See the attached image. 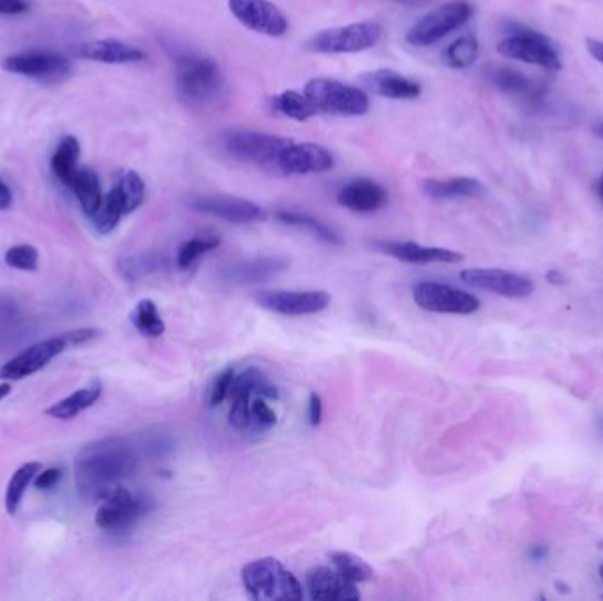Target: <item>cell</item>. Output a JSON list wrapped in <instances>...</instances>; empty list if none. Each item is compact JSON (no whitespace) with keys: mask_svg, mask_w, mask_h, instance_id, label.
Returning a JSON list of instances; mask_svg holds the SVG:
<instances>
[{"mask_svg":"<svg viewBox=\"0 0 603 601\" xmlns=\"http://www.w3.org/2000/svg\"><path fill=\"white\" fill-rule=\"evenodd\" d=\"M140 457L126 438L99 439L82 448L75 461V480L83 498L105 499L120 483L131 478Z\"/></svg>","mask_w":603,"mask_h":601,"instance_id":"cell-1","label":"cell"},{"mask_svg":"<svg viewBox=\"0 0 603 601\" xmlns=\"http://www.w3.org/2000/svg\"><path fill=\"white\" fill-rule=\"evenodd\" d=\"M279 390L256 367L235 374L231 385L228 422L235 431L247 434H265L274 429L277 415L267 401H277Z\"/></svg>","mask_w":603,"mask_h":601,"instance_id":"cell-2","label":"cell"},{"mask_svg":"<svg viewBox=\"0 0 603 601\" xmlns=\"http://www.w3.org/2000/svg\"><path fill=\"white\" fill-rule=\"evenodd\" d=\"M175 87L180 101L200 112L216 110L228 96V83L216 60L194 53L177 57Z\"/></svg>","mask_w":603,"mask_h":601,"instance_id":"cell-3","label":"cell"},{"mask_svg":"<svg viewBox=\"0 0 603 601\" xmlns=\"http://www.w3.org/2000/svg\"><path fill=\"white\" fill-rule=\"evenodd\" d=\"M242 584L247 594L258 601L304 600V589L297 577L274 557H261L246 564Z\"/></svg>","mask_w":603,"mask_h":601,"instance_id":"cell-4","label":"cell"},{"mask_svg":"<svg viewBox=\"0 0 603 601\" xmlns=\"http://www.w3.org/2000/svg\"><path fill=\"white\" fill-rule=\"evenodd\" d=\"M304 94L318 113L357 117L365 115L371 108V101L364 90L330 78L309 80Z\"/></svg>","mask_w":603,"mask_h":601,"instance_id":"cell-5","label":"cell"},{"mask_svg":"<svg viewBox=\"0 0 603 601\" xmlns=\"http://www.w3.org/2000/svg\"><path fill=\"white\" fill-rule=\"evenodd\" d=\"M383 29L380 23L358 22L332 27L314 34L307 48L316 53H358L378 45Z\"/></svg>","mask_w":603,"mask_h":601,"instance_id":"cell-6","label":"cell"},{"mask_svg":"<svg viewBox=\"0 0 603 601\" xmlns=\"http://www.w3.org/2000/svg\"><path fill=\"white\" fill-rule=\"evenodd\" d=\"M473 13L475 9L466 0L448 2L424 16L417 25H413L406 39L413 46L434 45L440 39L447 38L454 30L466 25Z\"/></svg>","mask_w":603,"mask_h":601,"instance_id":"cell-7","label":"cell"},{"mask_svg":"<svg viewBox=\"0 0 603 601\" xmlns=\"http://www.w3.org/2000/svg\"><path fill=\"white\" fill-rule=\"evenodd\" d=\"M290 140L276 134L258 133V131H230L223 136V147L228 156L242 163L270 166L276 164L281 152Z\"/></svg>","mask_w":603,"mask_h":601,"instance_id":"cell-8","label":"cell"},{"mask_svg":"<svg viewBox=\"0 0 603 601\" xmlns=\"http://www.w3.org/2000/svg\"><path fill=\"white\" fill-rule=\"evenodd\" d=\"M499 55L519 60L531 66L544 67L549 71L561 69V59L551 41L531 29H515L510 36L498 43Z\"/></svg>","mask_w":603,"mask_h":601,"instance_id":"cell-9","label":"cell"},{"mask_svg":"<svg viewBox=\"0 0 603 601\" xmlns=\"http://www.w3.org/2000/svg\"><path fill=\"white\" fill-rule=\"evenodd\" d=\"M99 505L96 512V526L108 533H126L147 512V501L131 494L119 485L113 489Z\"/></svg>","mask_w":603,"mask_h":601,"instance_id":"cell-10","label":"cell"},{"mask_svg":"<svg viewBox=\"0 0 603 601\" xmlns=\"http://www.w3.org/2000/svg\"><path fill=\"white\" fill-rule=\"evenodd\" d=\"M413 300L424 311L438 314H473L480 309V300L468 291L441 282H418Z\"/></svg>","mask_w":603,"mask_h":601,"instance_id":"cell-11","label":"cell"},{"mask_svg":"<svg viewBox=\"0 0 603 601\" xmlns=\"http://www.w3.org/2000/svg\"><path fill=\"white\" fill-rule=\"evenodd\" d=\"M2 69L38 82L57 83L71 75L73 66L59 53L25 52L6 57L2 60Z\"/></svg>","mask_w":603,"mask_h":601,"instance_id":"cell-12","label":"cell"},{"mask_svg":"<svg viewBox=\"0 0 603 601\" xmlns=\"http://www.w3.org/2000/svg\"><path fill=\"white\" fill-rule=\"evenodd\" d=\"M231 15L253 32L281 38L288 32V20L283 11L270 0H228Z\"/></svg>","mask_w":603,"mask_h":601,"instance_id":"cell-13","label":"cell"},{"mask_svg":"<svg viewBox=\"0 0 603 601\" xmlns=\"http://www.w3.org/2000/svg\"><path fill=\"white\" fill-rule=\"evenodd\" d=\"M67 348L69 344L64 335L48 337L45 341L36 342L0 367V381H20L29 378L32 374L45 369L53 358L59 357Z\"/></svg>","mask_w":603,"mask_h":601,"instance_id":"cell-14","label":"cell"},{"mask_svg":"<svg viewBox=\"0 0 603 601\" xmlns=\"http://www.w3.org/2000/svg\"><path fill=\"white\" fill-rule=\"evenodd\" d=\"M189 208L200 214L219 217L228 223L251 224L267 219V210L254 201L231 196H191L187 200Z\"/></svg>","mask_w":603,"mask_h":601,"instance_id":"cell-15","label":"cell"},{"mask_svg":"<svg viewBox=\"0 0 603 601\" xmlns=\"http://www.w3.org/2000/svg\"><path fill=\"white\" fill-rule=\"evenodd\" d=\"M461 281L477 290L496 293L501 297L526 298L535 291L528 277L499 268H468L462 270Z\"/></svg>","mask_w":603,"mask_h":601,"instance_id":"cell-16","label":"cell"},{"mask_svg":"<svg viewBox=\"0 0 603 601\" xmlns=\"http://www.w3.org/2000/svg\"><path fill=\"white\" fill-rule=\"evenodd\" d=\"M256 302L263 309L284 316H307L325 311L332 298L325 291H261Z\"/></svg>","mask_w":603,"mask_h":601,"instance_id":"cell-17","label":"cell"},{"mask_svg":"<svg viewBox=\"0 0 603 601\" xmlns=\"http://www.w3.org/2000/svg\"><path fill=\"white\" fill-rule=\"evenodd\" d=\"M277 168L286 175H313L334 168V157L316 143H288L277 159Z\"/></svg>","mask_w":603,"mask_h":601,"instance_id":"cell-18","label":"cell"},{"mask_svg":"<svg viewBox=\"0 0 603 601\" xmlns=\"http://www.w3.org/2000/svg\"><path fill=\"white\" fill-rule=\"evenodd\" d=\"M307 589L316 601H357L360 591L357 584L344 579L335 568L314 566L306 575Z\"/></svg>","mask_w":603,"mask_h":601,"instance_id":"cell-19","label":"cell"},{"mask_svg":"<svg viewBox=\"0 0 603 601\" xmlns=\"http://www.w3.org/2000/svg\"><path fill=\"white\" fill-rule=\"evenodd\" d=\"M376 247L381 253L392 256L395 260L411 263V265H429V263H461L464 256L445 247H429L417 242H378Z\"/></svg>","mask_w":603,"mask_h":601,"instance_id":"cell-20","label":"cell"},{"mask_svg":"<svg viewBox=\"0 0 603 601\" xmlns=\"http://www.w3.org/2000/svg\"><path fill=\"white\" fill-rule=\"evenodd\" d=\"M337 201L358 214H373L387 207L388 193L385 187L369 179L353 180L339 191Z\"/></svg>","mask_w":603,"mask_h":601,"instance_id":"cell-21","label":"cell"},{"mask_svg":"<svg viewBox=\"0 0 603 601\" xmlns=\"http://www.w3.org/2000/svg\"><path fill=\"white\" fill-rule=\"evenodd\" d=\"M80 57L101 64H136L147 59V53L119 39H97L80 46Z\"/></svg>","mask_w":603,"mask_h":601,"instance_id":"cell-22","label":"cell"},{"mask_svg":"<svg viewBox=\"0 0 603 601\" xmlns=\"http://www.w3.org/2000/svg\"><path fill=\"white\" fill-rule=\"evenodd\" d=\"M364 83L373 90L376 96L387 97V99H417L422 94L420 83L399 75L390 69H378L364 76Z\"/></svg>","mask_w":603,"mask_h":601,"instance_id":"cell-23","label":"cell"},{"mask_svg":"<svg viewBox=\"0 0 603 601\" xmlns=\"http://www.w3.org/2000/svg\"><path fill=\"white\" fill-rule=\"evenodd\" d=\"M288 261L277 256L256 258V260L240 261L224 270V277L235 284H256L268 281L288 268Z\"/></svg>","mask_w":603,"mask_h":601,"instance_id":"cell-24","label":"cell"},{"mask_svg":"<svg viewBox=\"0 0 603 601\" xmlns=\"http://www.w3.org/2000/svg\"><path fill=\"white\" fill-rule=\"evenodd\" d=\"M103 395V383L99 379H92L89 385L78 388L76 392L71 395H67L64 399L52 404L50 408L45 409V415L55 420H73L76 416L83 413L85 409L92 408Z\"/></svg>","mask_w":603,"mask_h":601,"instance_id":"cell-25","label":"cell"},{"mask_svg":"<svg viewBox=\"0 0 603 601\" xmlns=\"http://www.w3.org/2000/svg\"><path fill=\"white\" fill-rule=\"evenodd\" d=\"M485 75L496 89L510 96L536 99L542 94V90L538 89V85L531 78L512 67L492 66L487 69Z\"/></svg>","mask_w":603,"mask_h":601,"instance_id":"cell-26","label":"cell"},{"mask_svg":"<svg viewBox=\"0 0 603 601\" xmlns=\"http://www.w3.org/2000/svg\"><path fill=\"white\" fill-rule=\"evenodd\" d=\"M424 191L432 200H459L484 196L482 182L471 177H454L447 180H425Z\"/></svg>","mask_w":603,"mask_h":601,"instance_id":"cell-27","label":"cell"},{"mask_svg":"<svg viewBox=\"0 0 603 601\" xmlns=\"http://www.w3.org/2000/svg\"><path fill=\"white\" fill-rule=\"evenodd\" d=\"M69 189L75 193L76 200L87 217L96 214L97 208L101 207V201L105 198L101 191L99 177L92 168H78L75 177L69 184Z\"/></svg>","mask_w":603,"mask_h":601,"instance_id":"cell-28","label":"cell"},{"mask_svg":"<svg viewBox=\"0 0 603 601\" xmlns=\"http://www.w3.org/2000/svg\"><path fill=\"white\" fill-rule=\"evenodd\" d=\"M80 154H82V147H80V141L76 140L75 136H66V138L60 140L59 147L52 156L50 166H52L53 175L64 186L69 187L71 180L75 177Z\"/></svg>","mask_w":603,"mask_h":601,"instance_id":"cell-29","label":"cell"},{"mask_svg":"<svg viewBox=\"0 0 603 601\" xmlns=\"http://www.w3.org/2000/svg\"><path fill=\"white\" fill-rule=\"evenodd\" d=\"M276 217L283 224L295 226V228H300V230L309 231L314 237L320 238L321 242H327V244L330 245L343 244V238H341V235H339L337 231L332 230L330 226H327V224L320 221V219L311 216V214H306V212H295V210H279Z\"/></svg>","mask_w":603,"mask_h":601,"instance_id":"cell-30","label":"cell"},{"mask_svg":"<svg viewBox=\"0 0 603 601\" xmlns=\"http://www.w3.org/2000/svg\"><path fill=\"white\" fill-rule=\"evenodd\" d=\"M43 469L41 462H25L20 468L16 469L13 476L9 478L8 489H6V498H4V505H6V512L13 517L20 510L22 505L23 496L29 489L30 483L34 482V478L38 475L39 471Z\"/></svg>","mask_w":603,"mask_h":601,"instance_id":"cell-31","label":"cell"},{"mask_svg":"<svg viewBox=\"0 0 603 601\" xmlns=\"http://www.w3.org/2000/svg\"><path fill=\"white\" fill-rule=\"evenodd\" d=\"M272 110L284 115L288 119L297 120V122H306V120L313 119L316 115V108L313 103L307 99L306 94H298L295 90H286L283 94L274 97L272 101Z\"/></svg>","mask_w":603,"mask_h":601,"instance_id":"cell-32","label":"cell"},{"mask_svg":"<svg viewBox=\"0 0 603 601\" xmlns=\"http://www.w3.org/2000/svg\"><path fill=\"white\" fill-rule=\"evenodd\" d=\"M126 216L124 203L120 200L117 189L112 187V191L103 198L101 207L97 208L96 214L90 217V221H92L94 228H96L101 235H108V233H112V231L119 226L122 217Z\"/></svg>","mask_w":603,"mask_h":601,"instance_id":"cell-33","label":"cell"},{"mask_svg":"<svg viewBox=\"0 0 603 601\" xmlns=\"http://www.w3.org/2000/svg\"><path fill=\"white\" fill-rule=\"evenodd\" d=\"M131 321H133V327L136 328L138 334H142L143 337H150V339H156L161 337L166 330L163 318L159 314L156 302L154 300H140L136 307H134L133 314H131Z\"/></svg>","mask_w":603,"mask_h":601,"instance_id":"cell-34","label":"cell"},{"mask_svg":"<svg viewBox=\"0 0 603 601\" xmlns=\"http://www.w3.org/2000/svg\"><path fill=\"white\" fill-rule=\"evenodd\" d=\"M330 561L334 564L335 570L353 584H364V582H371L374 579L373 568L365 563L362 557L355 556V554L334 552L330 556Z\"/></svg>","mask_w":603,"mask_h":601,"instance_id":"cell-35","label":"cell"},{"mask_svg":"<svg viewBox=\"0 0 603 601\" xmlns=\"http://www.w3.org/2000/svg\"><path fill=\"white\" fill-rule=\"evenodd\" d=\"M478 50V39L473 34H464L452 45H448L447 50L443 52V60L452 69H468L477 62Z\"/></svg>","mask_w":603,"mask_h":601,"instance_id":"cell-36","label":"cell"},{"mask_svg":"<svg viewBox=\"0 0 603 601\" xmlns=\"http://www.w3.org/2000/svg\"><path fill=\"white\" fill-rule=\"evenodd\" d=\"M113 187L117 189L120 200L124 203L127 216L133 214L134 210L142 207L147 191H145V182H143L142 177L136 171H124L120 175L119 182Z\"/></svg>","mask_w":603,"mask_h":601,"instance_id":"cell-37","label":"cell"},{"mask_svg":"<svg viewBox=\"0 0 603 601\" xmlns=\"http://www.w3.org/2000/svg\"><path fill=\"white\" fill-rule=\"evenodd\" d=\"M221 244V240L217 237H194L180 245L179 253H177V265L182 270H187L193 267L196 260H200L203 254L214 251Z\"/></svg>","mask_w":603,"mask_h":601,"instance_id":"cell-38","label":"cell"},{"mask_svg":"<svg viewBox=\"0 0 603 601\" xmlns=\"http://www.w3.org/2000/svg\"><path fill=\"white\" fill-rule=\"evenodd\" d=\"M6 265L22 272H34L39 267V253L34 245L18 244L9 247L4 254Z\"/></svg>","mask_w":603,"mask_h":601,"instance_id":"cell-39","label":"cell"},{"mask_svg":"<svg viewBox=\"0 0 603 601\" xmlns=\"http://www.w3.org/2000/svg\"><path fill=\"white\" fill-rule=\"evenodd\" d=\"M235 374H237L235 369H233V367H228V369L219 372L216 378H214V381H212V385H210L209 388L210 408H217V406H221L224 401H228Z\"/></svg>","mask_w":603,"mask_h":601,"instance_id":"cell-40","label":"cell"},{"mask_svg":"<svg viewBox=\"0 0 603 601\" xmlns=\"http://www.w3.org/2000/svg\"><path fill=\"white\" fill-rule=\"evenodd\" d=\"M122 267L127 277H142V275L152 274L159 267V261L152 254H142L124 261Z\"/></svg>","mask_w":603,"mask_h":601,"instance_id":"cell-41","label":"cell"},{"mask_svg":"<svg viewBox=\"0 0 603 601\" xmlns=\"http://www.w3.org/2000/svg\"><path fill=\"white\" fill-rule=\"evenodd\" d=\"M60 478H62V469L60 468L41 469L34 478V485L39 490H50L60 482Z\"/></svg>","mask_w":603,"mask_h":601,"instance_id":"cell-42","label":"cell"},{"mask_svg":"<svg viewBox=\"0 0 603 601\" xmlns=\"http://www.w3.org/2000/svg\"><path fill=\"white\" fill-rule=\"evenodd\" d=\"M97 335H99V332H97L96 328H80V330L67 332V334H64V337H66L69 346H82V344L94 341Z\"/></svg>","mask_w":603,"mask_h":601,"instance_id":"cell-43","label":"cell"},{"mask_svg":"<svg viewBox=\"0 0 603 601\" xmlns=\"http://www.w3.org/2000/svg\"><path fill=\"white\" fill-rule=\"evenodd\" d=\"M29 11L27 0H0V15H22Z\"/></svg>","mask_w":603,"mask_h":601,"instance_id":"cell-44","label":"cell"},{"mask_svg":"<svg viewBox=\"0 0 603 601\" xmlns=\"http://www.w3.org/2000/svg\"><path fill=\"white\" fill-rule=\"evenodd\" d=\"M321 418H323V401L318 394L309 395V423L316 427L320 425Z\"/></svg>","mask_w":603,"mask_h":601,"instance_id":"cell-45","label":"cell"},{"mask_svg":"<svg viewBox=\"0 0 603 601\" xmlns=\"http://www.w3.org/2000/svg\"><path fill=\"white\" fill-rule=\"evenodd\" d=\"M586 48H588L589 55L603 66V41L586 39Z\"/></svg>","mask_w":603,"mask_h":601,"instance_id":"cell-46","label":"cell"},{"mask_svg":"<svg viewBox=\"0 0 603 601\" xmlns=\"http://www.w3.org/2000/svg\"><path fill=\"white\" fill-rule=\"evenodd\" d=\"M13 205V193L8 184L0 179V210H8Z\"/></svg>","mask_w":603,"mask_h":601,"instance_id":"cell-47","label":"cell"},{"mask_svg":"<svg viewBox=\"0 0 603 601\" xmlns=\"http://www.w3.org/2000/svg\"><path fill=\"white\" fill-rule=\"evenodd\" d=\"M13 392L11 381H0V402L4 401Z\"/></svg>","mask_w":603,"mask_h":601,"instance_id":"cell-48","label":"cell"},{"mask_svg":"<svg viewBox=\"0 0 603 601\" xmlns=\"http://www.w3.org/2000/svg\"><path fill=\"white\" fill-rule=\"evenodd\" d=\"M547 281L551 282V284H556V286H561V284L565 282V277H563V274L556 272V270H551V272L547 274Z\"/></svg>","mask_w":603,"mask_h":601,"instance_id":"cell-49","label":"cell"},{"mask_svg":"<svg viewBox=\"0 0 603 601\" xmlns=\"http://www.w3.org/2000/svg\"><path fill=\"white\" fill-rule=\"evenodd\" d=\"M545 554H547L545 547H535L531 550V557H535V559H544Z\"/></svg>","mask_w":603,"mask_h":601,"instance_id":"cell-50","label":"cell"},{"mask_svg":"<svg viewBox=\"0 0 603 601\" xmlns=\"http://www.w3.org/2000/svg\"><path fill=\"white\" fill-rule=\"evenodd\" d=\"M596 194H598V198L603 203V173L600 175V179H598V184H596Z\"/></svg>","mask_w":603,"mask_h":601,"instance_id":"cell-51","label":"cell"},{"mask_svg":"<svg viewBox=\"0 0 603 601\" xmlns=\"http://www.w3.org/2000/svg\"><path fill=\"white\" fill-rule=\"evenodd\" d=\"M595 133L598 134V136H600V138L603 140V122L595 127Z\"/></svg>","mask_w":603,"mask_h":601,"instance_id":"cell-52","label":"cell"},{"mask_svg":"<svg viewBox=\"0 0 603 601\" xmlns=\"http://www.w3.org/2000/svg\"><path fill=\"white\" fill-rule=\"evenodd\" d=\"M395 2H401V4H417L420 0H395Z\"/></svg>","mask_w":603,"mask_h":601,"instance_id":"cell-53","label":"cell"},{"mask_svg":"<svg viewBox=\"0 0 603 601\" xmlns=\"http://www.w3.org/2000/svg\"><path fill=\"white\" fill-rule=\"evenodd\" d=\"M600 577H602V579H603V564H602V566H600Z\"/></svg>","mask_w":603,"mask_h":601,"instance_id":"cell-54","label":"cell"}]
</instances>
